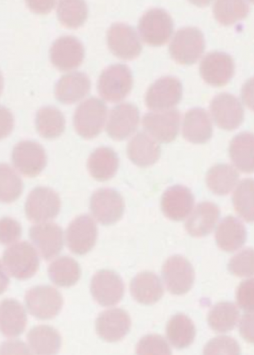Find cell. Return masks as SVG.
<instances>
[{"instance_id":"obj_33","label":"cell","mask_w":254,"mask_h":355,"mask_svg":"<svg viewBox=\"0 0 254 355\" xmlns=\"http://www.w3.org/2000/svg\"><path fill=\"white\" fill-rule=\"evenodd\" d=\"M167 338L174 347L188 348L193 343L197 330L192 321L182 313L173 315L167 327Z\"/></svg>"},{"instance_id":"obj_14","label":"cell","mask_w":254,"mask_h":355,"mask_svg":"<svg viewBox=\"0 0 254 355\" xmlns=\"http://www.w3.org/2000/svg\"><path fill=\"white\" fill-rule=\"evenodd\" d=\"M53 64L62 71L74 70L83 62L84 47L73 36H62L53 43L50 51Z\"/></svg>"},{"instance_id":"obj_34","label":"cell","mask_w":254,"mask_h":355,"mask_svg":"<svg viewBox=\"0 0 254 355\" xmlns=\"http://www.w3.org/2000/svg\"><path fill=\"white\" fill-rule=\"evenodd\" d=\"M35 123L37 132L46 139H55L65 130L64 116L53 106L42 107L37 113Z\"/></svg>"},{"instance_id":"obj_19","label":"cell","mask_w":254,"mask_h":355,"mask_svg":"<svg viewBox=\"0 0 254 355\" xmlns=\"http://www.w3.org/2000/svg\"><path fill=\"white\" fill-rule=\"evenodd\" d=\"M29 236L46 261L55 258L63 249V230L55 223H46L34 225L29 230Z\"/></svg>"},{"instance_id":"obj_35","label":"cell","mask_w":254,"mask_h":355,"mask_svg":"<svg viewBox=\"0 0 254 355\" xmlns=\"http://www.w3.org/2000/svg\"><path fill=\"white\" fill-rule=\"evenodd\" d=\"M48 273L58 287L70 288L80 280L82 271L80 264L73 259L63 256L51 264Z\"/></svg>"},{"instance_id":"obj_9","label":"cell","mask_w":254,"mask_h":355,"mask_svg":"<svg viewBox=\"0 0 254 355\" xmlns=\"http://www.w3.org/2000/svg\"><path fill=\"white\" fill-rule=\"evenodd\" d=\"M182 93V85L177 78L163 77L149 88L145 104L151 110H169L180 103Z\"/></svg>"},{"instance_id":"obj_18","label":"cell","mask_w":254,"mask_h":355,"mask_svg":"<svg viewBox=\"0 0 254 355\" xmlns=\"http://www.w3.org/2000/svg\"><path fill=\"white\" fill-rule=\"evenodd\" d=\"M181 113L172 110L146 114L143 120L144 129L161 143H170L178 136Z\"/></svg>"},{"instance_id":"obj_15","label":"cell","mask_w":254,"mask_h":355,"mask_svg":"<svg viewBox=\"0 0 254 355\" xmlns=\"http://www.w3.org/2000/svg\"><path fill=\"white\" fill-rule=\"evenodd\" d=\"M97 234L96 224L91 216H80L68 226L66 232L68 248L74 254H85L94 248Z\"/></svg>"},{"instance_id":"obj_6","label":"cell","mask_w":254,"mask_h":355,"mask_svg":"<svg viewBox=\"0 0 254 355\" xmlns=\"http://www.w3.org/2000/svg\"><path fill=\"white\" fill-rule=\"evenodd\" d=\"M27 309L39 320H52L60 313L63 298L58 291L51 286H37L26 293Z\"/></svg>"},{"instance_id":"obj_4","label":"cell","mask_w":254,"mask_h":355,"mask_svg":"<svg viewBox=\"0 0 254 355\" xmlns=\"http://www.w3.org/2000/svg\"><path fill=\"white\" fill-rule=\"evenodd\" d=\"M205 47L203 33L198 28L185 27L175 33L170 53L176 62L192 64L201 57Z\"/></svg>"},{"instance_id":"obj_36","label":"cell","mask_w":254,"mask_h":355,"mask_svg":"<svg viewBox=\"0 0 254 355\" xmlns=\"http://www.w3.org/2000/svg\"><path fill=\"white\" fill-rule=\"evenodd\" d=\"M239 180V174L228 164H218L212 167L207 175V184L215 194L226 196L234 189Z\"/></svg>"},{"instance_id":"obj_24","label":"cell","mask_w":254,"mask_h":355,"mask_svg":"<svg viewBox=\"0 0 254 355\" xmlns=\"http://www.w3.org/2000/svg\"><path fill=\"white\" fill-rule=\"evenodd\" d=\"M212 135V124L208 113L203 108L195 107L184 116L183 135L193 144L208 142Z\"/></svg>"},{"instance_id":"obj_1","label":"cell","mask_w":254,"mask_h":355,"mask_svg":"<svg viewBox=\"0 0 254 355\" xmlns=\"http://www.w3.org/2000/svg\"><path fill=\"white\" fill-rule=\"evenodd\" d=\"M40 261L33 246L28 242L17 243L8 248L2 260L3 268L19 280L30 279L37 272Z\"/></svg>"},{"instance_id":"obj_5","label":"cell","mask_w":254,"mask_h":355,"mask_svg":"<svg viewBox=\"0 0 254 355\" xmlns=\"http://www.w3.org/2000/svg\"><path fill=\"white\" fill-rule=\"evenodd\" d=\"M173 28L171 16L162 8H152L146 12L140 19L138 26L143 41L153 46L168 42Z\"/></svg>"},{"instance_id":"obj_44","label":"cell","mask_w":254,"mask_h":355,"mask_svg":"<svg viewBox=\"0 0 254 355\" xmlns=\"http://www.w3.org/2000/svg\"><path fill=\"white\" fill-rule=\"evenodd\" d=\"M205 354H240L241 349L237 340L228 336H220L211 340L204 347Z\"/></svg>"},{"instance_id":"obj_23","label":"cell","mask_w":254,"mask_h":355,"mask_svg":"<svg viewBox=\"0 0 254 355\" xmlns=\"http://www.w3.org/2000/svg\"><path fill=\"white\" fill-rule=\"evenodd\" d=\"M91 83L84 73L74 72L63 76L55 87V95L58 101L70 105L80 101L90 92Z\"/></svg>"},{"instance_id":"obj_2","label":"cell","mask_w":254,"mask_h":355,"mask_svg":"<svg viewBox=\"0 0 254 355\" xmlns=\"http://www.w3.org/2000/svg\"><path fill=\"white\" fill-rule=\"evenodd\" d=\"M133 87V76L129 67L116 64L105 69L98 81V92L104 100L118 103L129 94Z\"/></svg>"},{"instance_id":"obj_22","label":"cell","mask_w":254,"mask_h":355,"mask_svg":"<svg viewBox=\"0 0 254 355\" xmlns=\"http://www.w3.org/2000/svg\"><path fill=\"white\" fill-rule=\"evenodd\" d=\"M194 196L188 187L175 185L165 191L161 200L163 213L173 221L183 220L194 206Z\"/></svg>"},{"instance_id":"obj_37","label":"cell","mask_w":254,"mask_h":355,"mask_svg":"<svg viewBox=\"0 0 254 355\" xmlns=\"http://www.w3.org/2000/svg\"><path fill=\"white\" fill-rule=\"evenodd\" d=\"M239 311L231 302H220L210 310L208 315L210 327L219 333H226L235 328Z\"/></svg>"},{"instance_id":"obj_29","label":"cell","mask_w":254,"mask_h":355,"mask_svg":"<svg viewBox=\"0 0 254 355\" xmlns=\"http://www.w3.org/2000/svg\"><path fill=\"white\" fill-rule=\"evenodd\" d=\"M119 157L109 147H100L92 153L87 161V168L97 181L112 179L118 170Z\"/></svg>"},{"instance_id":"obj_48","label":"cell","mask_w":254,"mask_h":355,"mask_svg":"<svg viewBox=\"0 0 254 355\" xmlns=\"http://www.w3.org/2000/svg\"><path fill=\"white\" fill-rule=\"evenodd\" d=\"M242 98L251 111L254 112V77L243 85L242 89Z\"/></svg>"},{"instance_id":"obj_12","label":"cell","mask_w":254,"mask_h":355,"mask_svg":"<svg viewBox=\"0 0 254 355\" xmlns=\"http://www.w3.org/2000/svg\"><path fill=\"white\" fill-rule=\"evenodd\" d=\"M125 204L120 193L113 189L96 191L91 200V210L94 218L104 225L118 222L124 213Z\"/></svg>"},{"instance_id":"obj_7","label":"cell","mask_w":254,"mask_h":355,"mask_svg":"<svg viewBox=\"0 0 254 355\" xmlns=\"http://www.w3.org/2000/svg\"><path fill=\"white\" fill-rule=\"evenodd\" d=\"M60 209V196L46 187H37L29 193L25 207L27 218L33 223L54 219Z\"/></svg>"},{"instance_id":"obj_38","label":"cell","mask_w":254,"mask_h":355,"mask_svg":"<svg viewBox=\"0 0 254 355\" xmlns=\"http://www.w3.org/2000/svg\"><path fill=\"white\" fill-rule=\"evenodd\" d=\"M236 212L244 220L254 223V180H242L233 196Z\"/></svg>"},{"instance_id":"obj_20","label":"cell","mask_w":254,"mask_h":355,"mask_svg":"<svg viewBox=\"0 0 254 355\" xmlns=\"http://www.w3.org/2000/svg\"><path fill=\"white\" fill-rule=\"evenodd\" d=\"M139 122L138 108L130 103H123L111 110L106 131L114 140L122 141L138 129Z\"/></svg>"},{"instance_id":"obj_30","label":"cell","mask_w":254,"mask_h":355,"mask_svg":"<svg viewBox=\"0 0 254 355\" xmlns=\"http://www.w3.org/2000/svg\"><path fill=\"white\" fill-rule=\"evenodd\" d=\"M1 331L5 337L15 338L24 331L27 318L23 305L15 300L7 299L1 304Z\"/></svg>"},{"instance_id":"obj_11","label":"cell","mask_w":254,"mask_h":355,"mask_svg":"<svg viewBox=\"0 0 254 355\" xmlns=\"http://www.w3.org/2000/svg\"><path fill=\"white\" fill-rule=\"evenodd\" d=\"M12 162L19 172L28 177H35L45 168L46 155L41 144L25 141L14 147Z\"/></svg>"},{"instance_id":"obj_42","label":"cell","mask_w":254,"mask_h":355,"mask_svg":"<svg viewBox=\"0 0 254 355\" xmlns=\"http://www.w3.org/2000/svg\"><path fill=\"white\" fill-rule=\"evenodd\" d=\"M228 270L238 277H251L254 276V250L246 249L230 259Z\"/></svg>"},{"instance_id":"obj_21","label":"cell","mask_w":254,"mask_h":355,"mask_svg":"<svg viewBox=\"0 0 254 355\" xmlns=\"http://www.w3.org/2000/svg\"><path fill=\"white\" fill-rule=\"evenodd\" d=\"M131 321L128 313L123 309H114L100 313L96 322L98 335L109 343L120 341L130 331Z\"/></svg>"},{"instance_id":"obj_26","label":"cell","mask_w":254,"mask_h":355,"mask_svg":"<svg viewBox=\"0 0 254 355\" xmlns=\"http://www.w3.org/2000/svg\"><path fill=\"white\" fill-rule=\"evenodd\" d=\"M246 239L245 225L234 216H227L219 223L216 232V241L221 250L235 252L245 244Z\"/></svg>"},{"instance_id":"obj_46","label":"cell","mask_w":254,"mask_h":355,"mask_svg":"<svg viewBox=\"0 0 254 355\" xmlns=\"http://www.w3.org/2000/svg\"><path fill=\"white\" fill-rule=\"evenodd\" d=\"M1 243L3 244H10L21 239L22 228L15 220L9 218H5L1 220Z\"/></svg>"},{"instance_id":"obj_39","label":"cell","mask_w":254,"mask_h":355,"mask_svg":"<svg viewBox=\"0 0 254 355\" xmlns=\"http://www.w3.org/2000/svg\"><path fill=\"white\" fill-rule=\"evenodd\" d=\"M250 7L246 1L220 0L215 2L213 13L217 21L224 26H230L246 18Z\"/></svg>"},{"instance_id":"obj_17","label":"cell","mask_w":254,"mask_h":355,"mask_svg":"<svg viewBox=\"0 0 254 355\" xmlns=\"http://www.w3.org/2000/svg\"><path fill=\"white\" fill-rule=\"evenodd\" d=\"M235 72V65L230 55L226 53L213 52L203 58L200 73L203 80L214 87L227 85Z\"/></svg>"},{"instance_id":"obj_3","label":"cell","mask_w":254,"mask_h":355,"mask_svg":"<svg viewBox=\"0 0 254 355\" xmlns=\"http://www.w3.org/2000/svg\"><path fill=\"white\" fill-rule=\"evenodd\" d=\"M107 116L105 103L100 98L91 97L76 108L74 127L76 132L85 139L99 135L103 129Z\"/></svg>"},{"instance_id":"obj_31","label":"cell","mask_w":254,"mask_h":355,"mask_svg":"<svg viewBox=\"0 0 254 355\" xmlns=\"http://www.w3.org/2000/svg\"><path fill=\"white\" fill-rule=\"evenodd\" d=\"M230 156L234 166L246 173H254V134L242 132L230 142Z\"/></svg>"},{"instance_id":"obj_47","label":"cell","mask_w":254,"mask_h":355,"mask_svg":"<svg viewBox=\"0 0 254 355\" xmlns=\"http://www.w3.org/2000/svg\"><path fill=\"white\" fill-rule=\"evenodd\" d=\"M241 337L254 344V313L244 315L239 324Z\"/></svg>"},{"instance_id":"obj_10","label":"cell","mask_w":254,"mask_h":355,"mask_svg":"<svg viewBox=\"0 0 254 355\" xmlns=\"http://www.w3.org/2000/svg\"><path fill=\"white\" fill-rule=\"evenodd\" d=\"M107 44L112 53L123 60H132L142 51L140 38L134 27L124 24H114L107 35Z\"/></svg>"},{"instance_id":"obj_8","label":"cell","mask_w":254,"mask_h":355,"mask_svg":"<svg viewBox=\"0 0 254 355\" xmlns=\"http://www.w3.org/2000/svg\"><path fill=\"white\" fill-rule=\"evenodd\" d=\"M163 279L167 290L174 295H183L192 288L194 272L190 261L181 255L172 256L165 262Z\"/></svg>"},{"instance_id":"obj_43","label":"cell","mask_w":254,"mask_h":355,"mask_svg":"<svg viewBox=\"0 0 254 355\" xmlns=\"http://www.w3.org/2000/svg\"><path fill=\"white\" fill-rule=\"evenodd\" d=\"M138 354H172L169 343L160 335L150 334L142 338L136 346Z\"/></svg>"},{"instance_id":"obj_32","label":"cell","mask_w":254,"mask_h":355,"mask_svg":"<svg viewBox=\"0 0 254 355\" xmlns=\"http://www.w3.org/2000/svg\"><path fill=\"white\" fill-rule=\"evenodd\" d=\"M27 340L31 350L36 354H54L61 348L60 334L53 328L41 325L29 331Z\"/></svg>"},{"instance_id":"obj_28","label":"cell","mask_w":254,"mask_h":355,"mask_svg":"<svg viewBox=\"0 0 254 355\" xmlns=\"http://www.w3.org/2000/svg\"><path fill=\"white\" fill-rule=\"evenodd\" d=\"M130 291L133 298L143 304H153L158 302L163 295L160 278L150 272L136 275L131 282Z\"/></svg>"},{"instance_id":"obj_41","label":"cell","mask_w":254,"mask_h":355,"mask_svg":"<svg viewBox=\"0 0 254 355\" xmlns=\"http://www.w3.org/2000/svg\"><path fill=\"white\" fill-rule=\"evenodd\" d=\"M23 191L21 178L7 164L1 165V201L11 203L17 200Z\"/></svg>"},{"instance_id":"obj_50","label":"cell","mask_w":254,"mask_h":355,"mask_svg":"<svg viewBox=\"0 0 254 355\" xmlns=\"http://www.w3.org/2000/svg\"><path fill=\"white\" fill-rule=\"evenodd\" d=\"M27 3L29 4L28 5V7L33 10V12L37 13H44L51 12V10L54 6L55 2H46L45 5H44V3H45L44 2L43 5H42V2H39L40 5H38L37 2H27Z\"/></svg>"},{"instance_id":"obj_45","label":"cell","mask_w":254,"mask_h":355,"mask_svg":"<svg viewBox=\"0 0 254 355\" xmlns=\"http://www.w3.org/2000/svg\"><path fill=\"white\" fill-rule=\"evenodd\" d=\"M237 300L243 311L254 312V279L244 281L239 284Z\"/></svg>"},{"instance_id":"obj_13","label":"cell","mask_w":254,"mask_h":355,"mask_svg":"<svg viewBox=\"0 0 254 355\" xmlns=\"http://www.w3.org/2000/svg\"><path fill=\"white\" fill-rule=\"evenodd\" d=\"M124 284L120 276L112 270H101L93 276L91 291L95 301L103 307H111L123 297Z\"/></svg>"},{"instance_id":"obj_49","label":"cell","mask_w":254,"mask_h":355,"mask_svg":"<svg viewBox=\"0 0 254 355\" xmlns=\"http://www.w3.org/2000/svg\"><path fill=\"white\" fill-rule=\"evenodd\" d=\"M25 344L21 341H11L3 344L2 354H29Z\"/></svg>"},{"instance_id":"obj_27","label":"cell","mask_w":254,"mask_h":355,"mask_svg":"<svg viewBox=\"0 0 254 355\" xmlns=\"http://www.w3.org/2000/svg\"><path fill=\"white\" fill-rule=\"evenodd\" d=\"M128 155L136 165L142 167L152 166L161 156V147L145 132L136 134L128 145Z\"/></svg>"},{"instance_id":"obj_40","label":"cell","mask_w":254,"mask_h":355,"mask_svg":"<svg viewBox=\"0 0 254 355\" xmlns=\"http://www.w3.org/2000/svg\"><path fill=\"white\" fill-rule=\"evenodd\" d=\"M88 15V8L84 1H60L57 8L58 21L65 27L77 28L82 26Z\"/></svg>"},{"instance_id":"obj_16","label":"cell","mask_w":254,"mask_h":355,"mask_svg":"<svg viewBox=\"0 0 254 355\" xmlns=\"http://www.w3.org/2000/svg\"><path fill=\"white\" fill-rule=\"evenodd\" d=\"M210 112L216 124L224 130L237 129L244 120L243 107L236 96L220 94L213 98Z\"/></svg>"},{"instance_id":"obj_25","label":"cell","mask_w":254,"mask_h":355,"mask_svg":"<svg viewBox=\"0 0 254 355\" xmlns=\"http://www.w3.org/2000/svg\"><path fill=\"white\" fill-rule=\"evenodd\" d=\"M219 216L220 210L217 205L210 202H201L185 222V230L194 238H203L213 231Z\"/></svg>"}]
</instances>
